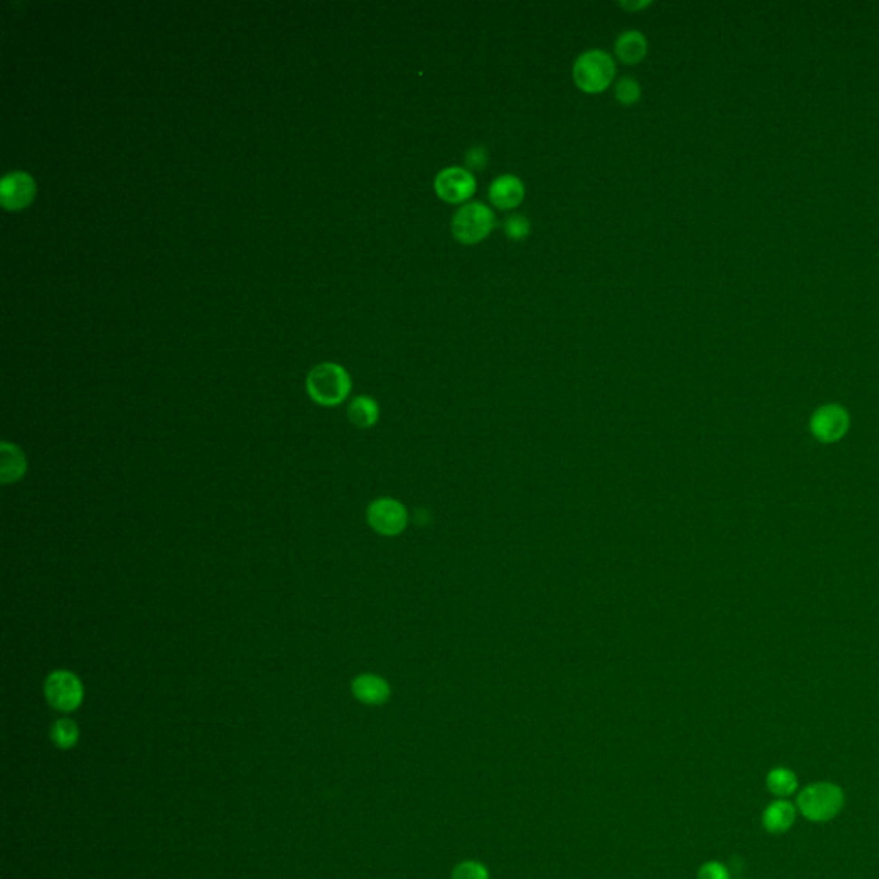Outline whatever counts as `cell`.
<instances>
[{"instance_id":"obj_12","label":"cell","mask_w":879,"mask_h":879,"mask_svg":"<svg viewBox=\"0 0 879 879\" xmlns=\"http://www.w3.org/2000/svg\"><path fill=\"white\" fill-rule=\"evenodd\" d=\"M795 819L797 806H793L787 799H776L762 812V827L773 835L787 833L795 825Z\"/></svg>"},{"instance_id":"obj_11","label":"cell","mask_w":879,"mask_h":879,"mask_svg":"<svg viewBox=\"0 0 879 879\" xmlns=\"http://www.w3.org/2000/svg\"><path fill=\"white\" fill-rule=\"evenodd\" d=\"M352 694L354 697L368 706H381L390 699V686L388 682L375 675V673H361L352 680Z\"/></svg>"},{"instance_id":"obj_16","label":"cell","mask_w":879,"mask_h":879,"mask_svg":"<svg viewBox=\"0 0 879 879\" xmlns=\"http://www.w3.org/2000/svg\"><path fill=\"white\" fill-rule=\"evenodd\" d=\"M766 789L778 799H787L799 789V778L789 768H773L766 775Z\"/></svg>"},{"instance_id":"obj_8","label":"cell","mask_w":879,"mask_h":879,"mask_svg":"<svg viewBox=\"0 0 879 879\" xmlns=\"http://www.w3.org/2000/svg\"><path fill=\"white\" fill-rule=\"evenodd\" d=\"M848 425H850L848 414L844 407L835 406V404L821 406L819 409H816V413L812 414V417H810L812 435L819 442H825V444L840 440L848 430Z\"/></svg>"},{"instance_id":"obj_20","label":"cell","mask_w":879,"mask_h":879,"mask_svg":"<svg viewBox=\"0 0 879 879\" xmlns=\"http://www.w3.org/2000/svg\"><path fill=\"white\" fill-rule=\"evenodd\" d=\"M503 230H505V234H507L509 239H512V241H522V239H526L531 234V224L522 215H512V217H509L505 220Z\"/></svg>"},{"instance_id":"obj_18","label":"cell","mask_w":879,"mask_h":879,"mask_svg":"<svg viewBox=\"0 0 879 879\" xmlns=\"http://www.w3.org/2000/svg\"><path fill=\"white\" fill-rule=\"evenodd\" d=\"M615 98H617L619 104L625 105V107L638 104L639 98H641V87H639L638 81L631 76L622 78L615 87Z\"/></svg>"},{"instance_id":"obj_9","label":"cell","mask_w":879,"mask_h":879,"mask_svg":"<svg viewBox=\"0 0 879 879\" xmlns=\"http://www.w3.org/2000/svg\"><path fill=\"white\" fill-rule=\"evenodd\" d=\"M35 182L26 173H9L0 184V200L7 210H21L32 203L35 198Z\"/></svg>"},{"instance_id":"obj_7","label":"cell","mask_w":879,"mask_h":879,"mask_svg":"<svg viewBox=\"0 0 879 879\" xmlns=\"http://www.w3.org/2000/svg\"><path fill=\"white\" fill-rule=\"evenodd\" d=\"M433 188L442 201L449 205H461L472 198L478 184L474 173L469 169L447 167L442 173H436Z\"/></svg>"},{"instance_id":"obj_19","label":"cell","mask_w":879,"mask_h":879,"mask_svg":"<svg viewBox=\"0 0 879 879\" xmlns=\"http://www.w3.org/2000/svg\"><path fill=\"white\" fill-rule=\"evenodd\" d=\"M452 879H490V873L480 861H464L454 867Z\"/></svg>"},{"instance_id":"obj_2","label":"cell","mask_w":879,"mask_h":879,"mask_svg":"<svg viewBox=\"0 0 879 879\" xmlns=\"http://www.w3.org/2000/svg\"><path fill=\"white\" fill-rule=\"evenodd\" d=\"M351 377L341 364L322 362L314 366L306 379V388L311 398L325 407L342 404L351 392Z\"/></svg>"},{"instance_id":"obj_17","label":"cell","mask_w":879,"mask_h":879,"mask_svg":"<svg viewBox=\"0 0 879 879\" xmlns=\"http://www.w3.org/2000/svg\"><path fill=\"white\" fill-rule=\"evenodd\" d=\"M52 741L61 749H70L79 741V728L70 718H61L52 725Z\"/></svg>"},{"instance_id":"obj_4","label":"cell","mask_w":879,"mask_h":879,"mask_svg":"<svg viewBox=\"0 0 879 879\" xmlns=\"http://www.w3.org/2000/svg\"><path fill=\"white\" fill-rule=\"evenodd\" d=\"M495 229V213L482 201L466 203L459 208L452 219V234L461 244H478L484 241Z\"/></svg>"},{"instance_id":"obj_22","label":"cell","mask_w":879,"mask_h":879,"mask_svg":"<svg viewBox=\"0 0 879 879\" xmlns=\"http://www.w3.org/2000/svg\"><path fill=\"white\" fill-rule=\"evenodd\" d=\"M488 162V152L483 146H472L466 155V165L469 171H483Z\"/></svg>"},{"instance_id":"obj_1","label":"cell","mask_w":879,"mask_h":879,"mask_svg":"<svg viewBox=\"0 0 879 879\" xmlns=\"http://www.w3.org/2000/svg\"><path fill=\"white\" fill-rule=\"evenodd\" d=\"M845 806L844 790L829 781H816L797 795V810L810 823L835 819Z\"/></svg>"},{"instance_id":"obj_6","label":"cell","mask_w":879,"mask_h":879,"mask_svg":"<svg viewBox=\"0 0 879 879\" xmlns=\"http://www.w3.org/2000/svg\"><path fill=\"white\" fill-rule=\"evenodd\" d=\"M366 520L375 533L392 538V536L402 535L406 531L409 514L402 501L390 497H381L368 505Z\"/></svg>"},{"instance_id":"obj_5","label":"cell","mask_w":879,"mask_h":879,"mask_svg":"<svg viewBox=\"0 0 879 879\" xmlns=\"http://www.w3.org/2000/svg\"><path fill=\"white\" fill-rule=\"evenodd\" d=\"M43 692H45L49 705L53 709L62 711V713L76 711L78 707L81 706L83 697H85L83 682L79 680V677L76 673L70 672V670H55V672L51 673L45 678Z\"/></svg>"},{"instance_id":"obj_21","label":"cell","mask_w":879,"mask_h":879,"mask_svg":"<svg viewBox=\"0 0 879 879\" xmlns=\"http://www.w3.org/2000/svg\"><path fill=\"white\" fill-rule=\"evenodd\" d=\"M697 879H730V873L722 862L709 861L699 867Z\"/></svg>"},{"instance_id":"obj_13","label":"cell","mask_w":879,"mask_h":879,"mask_svg":"<svg viewBox=\"0 0 879 879\" xmlns=\"http://www.w3.org/2000/svg\"><path fill=\"white\" fill-rule=\"evenodd\" d=\"M28 471V459L18 445L2 442L0 444V482L4 484L16 483L24 478Z\"/></svg>"},{"instance_id":"obj_10","label":"cell","mask_w":879,"mask_h":879,"mask_svg":"<svg viewBox=\"0 0 879 879\" xmlns=\"http://www.w3.org/2000/svg\"><path fill=\"white\" fill-rule=\"evenodd\" d=\"M524 196H526V188H524L522 181L519 179L518 175H512V173H505V175L497 177L488 190V198H490L491 205L499 208L501 211L516 210L524 201Z\"/></svg>"},{"instance_id":"obj_14","label":"cell","mask_w":879,"mask_h":879,"mask_svg":"<svg viewBox=\"0 0 879 879\" xmlns=\"http://www.w3.org/2000/svg\"><path fill=\"white\" fill-rule=\"evenodd\" d=\"M648 53V40L636 30L623 32L615 42V55L627 66H636Z\"/></svg>"},{"instance_id":"obj_3","label":"cell","mask_w":879,"mask_h":879,"mask_svg":"<svg viewBox=\"0 0 879 879\" xmlns=\"http://www.w3.org/2000/svg\"><path fill=\"white\" fill-rule=\"evenodd\" d=\"M617 74V66L612 55L604 51H587L581 53L572 68L575 87L587 95H598L608 89Z\"/></svg>"},{"instance_id":"obj_15","label":"cell","mask_w":879,"mask_h":879,"mask_svg":"<svg viewBox=\"0 0 879 879\" xmlns=\"http://www.w3.org/2000/svg\"><path fill=\"white\" fill-rule=\"evenodd\" d=\"M349 421L360 428V430H369L379 423V407L375 398L368 396L356 397L347 409Z\"/></svg>"}]
</instances>
